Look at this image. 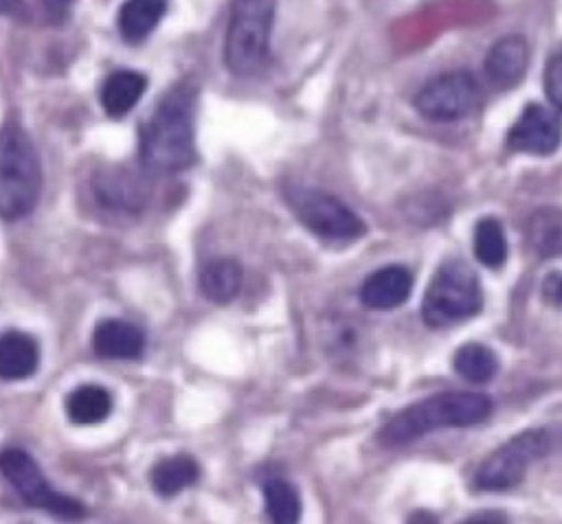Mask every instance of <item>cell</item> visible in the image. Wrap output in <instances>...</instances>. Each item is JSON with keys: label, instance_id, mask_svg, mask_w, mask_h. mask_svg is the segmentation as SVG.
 Wrapping results in <instances>:
<instances>
[{"label": "cell", "instance_id": "6da1fadb", "mask_svg": "<svg viewBox=\"0 0 562 524\" xmlns=\"http://www.w3.org/2000/svg\"><path fill=\"white\" fill-rule=\"evenodd\" d=\"M195 83L184 79L158 101L140 129V160L154 173H178L195 160Z\"/></svg>", "mask_w": 562, "mask_h": 524}, {"label": "cell", "instance_id": "7a4b0ae2", "mask_svg": "<svg viewBox=\"0 0 562 524\" xmlns=\"http://www.w3.org/2000/svg\"><path fill=\"white\" fill-rule=\"evenodd\" d=\"M492 399L483 392H437L400 410L380 432L384 445H404L446 428H470L492 414Z\"/></svg>", "mask_w": 562, "mask_h": 524}, {"label": "cell", "instance_id": "3957f363", "mask_svg": "<svg viewBox=\"0 0 562 524\" xmlns=\"http://www.w3.org/2000/svg\"><path fill=\"white\" fill-rule=\"evenodd\" d=\"M42 189V167L31 136L15 123L0 129V217H26Z\"/></svg>", "mask_w": 562, "mask_h": 524}, {"label": "cell", "instance_id": "277c9868", "mask_svg": "<svg viewBox=\"0 0 562 524\" xmlns=\"http://www.w3.org/2000/svg\"><path fill=\"white\" fill-rule=\"evenodd\" d=\"M274 0H233L224 39V64L248 77L263 68L270 53Z\"/></svg>", "mask_w": 562, "mask_h": 524}, {"label": "cell", "instance_id": "5b68a950", "mask_svg": "<svg viewBox=\"0 0 562 524\" xmlns=\"http://www.w3.org/2000/svg\"><path fill=\"white\" fill-rule=\"evenodd\" d=\"M483 307V292L476 272L461 259L443 261L432 274L424 300L422 318L432 329L476 316Z\"/></svg>", "mask_w": 562, "mask_h": 524}, {"label": "cell", "instance_id": "8992f818", "mask_svg": "<svg viewBox=\"0 0 562 524\" xmlns=\"http://www.w3.org/2000/svg\"><path fill=\"white\" fill-rule=\"evenodd\" d=\"M551 438L544 430H525L496 447L476 469L474 489L507 491L522 482L531 463L549 452Z\"/></svg>", "mask_w": 562, "mask_h": 524}, {"label": "cell", "instance_id": "52a82bcc", "mask_svg": "<svg viewBox=\"0 0 562 524\" xmlns=\"http://www.w3.org/2000/svg\"><path fill=\"white\" fill-rule=\"evenodd\" d=\"M290 206L299 221L314 235L331 241H351L367 232L364 221L338 197L314 191L301 189L290 193Z\"/></svg>", "mask_w": 562, "mask_h": 524}, {"label": "cell", "instance_id": "ba28073f", "mask_svg": "<svg viewBox=\"0 0 562 524\" xmlns=\"http://www.w3.org/2000/svg\"><path fill=\"white\" fill-rule=\"evenodd\" d=\"M0 471L29 506L66 517H79L86 513V506L79 500L50 489L40 465L24 449H4L0 454Z\"/></svg>", "mask_w": 562, "mask_h": 524}, {"label": "cell", "instance_id": "9c48e42d", "mask_svg": "<svg viewBox=\"0 0 562 524\" xmlns=\"http://www.w3.org/2000/svg\"><path fill=\"white\" fill-rule=\"evenodd\" d=\"M479 103V83L465 70L441 72L426 81L415 96V107L426 121L452 123L468 116Z\"/></svg>", "mask_w": 562, "mask_h": 524}, {"label": "cell", "instance_id": "30bf717a", "mask_svg": "<svg viewBox=\"0 0 562 524\" xmlns=\"http://www.w3.org/2000/svg\"><path fill=\"white\" fill-rule=\"evenodd\" d=\"M505 143L512 151L549 156L562 143V125L549 107L540 103H529L509 127Z\"/></svg>", "mask_w": 562, "mask_h": 524}, {"label": "cell", "instance_id": "8fae6325", "mask_svg": "<svg viewBox=\"0 0 562 524\" xmlns=\"http://www.w3.org/2000/svg\"><path fill=\"white\" fill-rule=\"evenodd\" d=\"M92 189L103 206L130 213L140 210L149 197L147 182L138 173L121 167H112L94 175Z\"/></svg>", "mask_w": 562, "mask_h": 524}, {"label": "cell", "instance_id": "7c38bea8", "mask_svg": "<svg viewBox=\"0 0 562 524\" xmlns=\"http://www.w3.org/2000/svg\"><path fill=\"white\" fill-rule=\"evenodd\" d=\"M529 48L522 37L507 35L492 44L485 55V75L490 83L498 90H509L518 86L527 72Z\"/></svg>", "mask_w": 562, "mask_h": 524}, {"label": "cell", "instance_id": "4fadbf2b", "mask_svg": "<svg viewBox=\"0 0 562 524\" xmlns=\"http://www.w3.org/2000/svg\"><path fill=\"white\" fill-rule=\"evenodd\" d=\"M413 287V274L404 265H384L371 272L360 285V300L369 309L400 307Z\"/></svg>", "mask_w": 562, "mask_h": 524}, {"label": "cell", "instance_id": "5bb4252c", "mask_svg": "<svg viewBox=\"0 0 562 524\" xmlns=\"http://www.w3.org/2000/svg\"><path fill=\"white\" fill-rule=\"evenodd\" d=\"M92 346L108 360H136L145 349V338L136 324L110 318L94 327Z\"/></svg>", "mask_w": 562, "mask_h": 524}, {"label": "cell", "instance_id": "9a60e30c", "mask_svg": "<svg viewBox=\"0 0 562 524\" xmlns=\"http://www.w3.org/2000/svg\"><path fill=\"white\" fill-rule=\"evenodd\" d=\"M147 88V77L136 70H114L101 86V107L108 116H125L143 96Z\"/></svg>", "mask_w": 562, "mask_h": 524}, {"label": "cell", "instance_id": "2e32d148", "mask_svg": "<svg viewBox=\"0 0 562 524\" xmlns=\"http://www.w3.org/2000/svg\"><path fill=\"white\" fill-rule=\"evenodd\" d=\"M525 237L533 254L540 259L562 257V208L542 206L536 208L525 226Z\"/></svg>", "mask_w": 562, "mask_h": 524}, {"label": "cell", "instance_id": "e0dca14e", "mask_svg": "<svg viewBox=\"0 0 562 524\" xmlns=\"http://www.w3.org/2000/svg\"><path fill=\"white\" fill-rule=\"evenodd\" d=\"M40 349L37 342L20 331L0 335V377L15 381L26 379L37 371Z\"/></svg>", "mask_w": 562, "mask_h": 524}, {"label": "cell", "instance_id": "ac0fdd59", "mask_svg": "<svg viewBox=\"0 0 562 524\" xmlns=\"http://www.w3.org/2000/svg\"><path fill=\"white\" fill-rule=\"evenodd\" d=\"M167 0H125L116 15V26L127 44H140L162 20Z\"/></svg>", "mask_w": 562, "mask_h": 524}, {"label": "cell", "instance_id": "d6986e66", "mask_svg": "<svg viewBox=\"0 0 562 524\" xmlns=\"http://www.w3.org/2000/svg\"><path fill=\"white\" fill-rule=\"evenodd\" d=\"M244 283V270L235 259H213L200 272V292L206 300L226 305L231 303Z\"/></svg>", "mask_w": 562, "mask_h": 524}, {"label": "cell", "instance_id": "ffe728a7", "mask_svg": "<svg viewBox=\"0 0 562 524\" xmlns=\"http://www.w3.org/2000/svg\"><path fill=\"white\" fill-rule=\"evenodd\" d=\"M112 395L103 386L86 384L66 397V414L75 425H97L112 412Z\"/></svg>", "mask_w": 562, "mask_h": 524}, {"label": "cell", "instance_id": "44dd1931", "mask_svg": "<svg viewBox=\"0 0 562 524\" xmlns=\"http://www.w3.org/2000/svg\"><path fill=\"white\" fill-rule=\"evenodd\" d=\"M198 476H200V467H198L195 458H191L187 454L162 458L160 463L154 465V469L149 474L151 487L160 495L180 493L182 489L191 487L198 480Z\"/></svg>", "mask_w": 562, "mask_h": 524}, {"label": "cell", "instance_id": "7402d4cb", "mask_svg": "<svg viewBox=\"0 0 562 524\" xmlns=\"http://www.w3.org/2000/svg\"><path fill=\"white\" fill-rule=\"evenodd\" d=\"M454 371L470 384H485L498 371V360L494 351L479 342H468L457 349L452 357Z\"/></svg>", "mask_w": 562, "mask_h": 524}, {"label": "cell", "instance_id": "603a6c76", "mask_svg": "<svg viewBox=\"0 0 562 524\" xmlns=\"http://www.w3.org/2000/svg\"><path fill=\"white\" fill-rule=\"evenodd\" d=\"M266 513L277 524H292L301 517V495L296 487L283 478H270L263 485Z\"/></svg>", "mask_w": 562, "mask_h": 524}, {"label": "cell", "instance_id": "cb8c5ba5", "mask_svg": "<svg viewBox=\"0 0 562 524\" xmlns=\"http://www.w3.org/2000/svg\"><path fill=\"white\" fill-rule=\"evenodd\" d=\"M474 254L485 267H501L507 261V239L496 217H483L474 228Z\"/></svg>", "mask_w": 562, "mask_h": 524}, {"label": "cell", "instance_id": "d4e9b609", "mask_svg": "<svg viewBox=\"0 0 562 524\" xmlns=\"http://www.w3.org/2000/svg\"><path fill=\"white\" fill-rule=\"evenodd\" d=\"M544 92L551 105L562 110V55H555L547 61L544 68Z\"/></svg>", "mask_w": 562, "mask_h": 524}, {"label": "cell", "instance_id": "484cf974", "mask_svg": "<svg viewBox=\"0 0 562 524\" xmlns=\"http://www.w3.org/2000/svg\"><path fill=\"white\" fill-rule=\"evenodd\" d=\"M542 298L553 307H562V272H551L544 276Z\"/></svg>", "mask_w": 562, "mask_h": 524}, {"label": "cell", "instance_id": "4316f807", "mask_svg": "<svg viewBox=\"0 0 562 524\" xmlns=\"http://www.w3.org/2000/svg\"><path fill=\"white\" fill-rule=\"evenodd\" d=\"M72 4H75V0H42L46 18L55 24H61V22L68 20V15L72 11Z\"/></svg>", "mask_w": 562, "mask_h": 524}, {"label": "cell", "instance_id": "83f0119b", "mask_svg": "<svg viewBox=\"0 0 562 524\" xmlns=\"http://www.w3.org/2000/svg\"><path fill=\"white\" fill-rule=\"evenodd\" d=\"M0 15L24 18V15H26V4H24V0H0Z\"/></svg>", "mask_w": 562, "mask_h": 524}]
</instances>
